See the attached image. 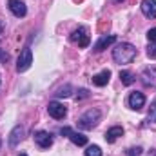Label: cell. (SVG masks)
<instances>
[{"label": "cell", "instance_id": "cell-1", "mask_svg": "<svg viewBox=\"0 0 156 156\" xmlns=\"http://www.w3.org/2000/svg\"><path fill=\"white\" fill-rule=\"evenodd\" d=\"M134 56H136V47L133 44L123 42V44H118L113 49V60L116 64H129L134 60Z\"/></svg>", "mask_w": 156, "mask_h": 156}, {"label": "cell", "instance_id": "cell-2", "mask_svg": "<svg viewBox=\"0 0 156 156\" xmlns=\"http://www.w3.org/2000/svg\"><path fill=\"white\" fill-rule=\"evenodd\" d=\"M100 116H102V115H100L98 109H89L85 115H82V116L78 118V127H80V129H93V127L98 125Z\"/></svg>", "mask_w": 156, "mask_h": 156}, {"label": "cell", "instance_id": "cell-3", "mask_svg": "<svg viewBox=\"0 0 156 156\" xmlns=\"http://www.w3.org/2000/svg\"><path fill=\"white\" fill-rule=\"evenodd\" d=\"M31 64H33V53H31L29 47H24L20 56H18V60H16V71L24 73V71H27L31 67Z\"/></svg>", "mask_w": 156, "mask_h": 156}, {"label": "cell", "instance_id": "cell-4", "mask_svg": "<svg viewBox=\"0 0 156 156\" xmlns=\"http://www.w3.org/2000/svg\"><path fill=\"white\" fill-rule=\"evenodd\" d=\"M47 113H49V116L56 118V120H62V118L67 115V109H66V105L60 104V102H49Z\"/></svg>", "mask_w": 156, "mask_h": 156}, {"label": "cell", "instance_id": "cell-5", "mask_svg": "<svg viewBox=\"0 0 156 156\" xmlns=\"http://www.w3.org/2000/svg\"><path fill=\"white\" fill-rule=\"evenodd\" d=\"M60 133L66 134V136H69L71 142H73L75 145H85V144H87V136H85V134L76 133V131H73V129H69V127H62Z\"/></svg>", "mask_w": 156, "mask_h": 156}, {"label": "cell", "instance_id": "cell-6", "mask_svg": "<svg viewBox=\"0 0 156 156\" xmlns=\"http://www.w3.org/2000/svg\"><path fill=\"white\" fill-rule=\"evenodd\" d=\"M129 107L131 109H134V111H140L144 105H145V96H144V93H140V91H134V93H131L129 94Z\"/></svg>", "mask_w": 156, "mask_h": 156}, {"label": "cell", "instance_id": "cell-7", "mask_svg": "<svg viewBox=\"0 0 156 156\" xmlns=\"http://www.w3.org/2000/svg\"><path fill=\"white\" fill-rule=\"evenodd\" d=\"M7 7H9V11H11L15 16H18V18L26 16V13H27V7H26V4H24L22 0H9V2H7Z\"/></svg>", "mask_w": 156, "mask_h": 156}, {"label": "cell", "instance_id": "cell-8", "mask_svg": "<svg viewBox=\"0 0 156 156\" xmlns=\"http://www.w3.org/2000/svg\"><path fill=\"white\" fill-rule=\"evenodd\" d=\"M71 40H73V42H76L80 47H87V45H89V35H87L85 27H78L76 31H73Z\"/></svg>", "mask_w": 156, "mask_h": 156}, {"label": "cell", "instance_id": "cell-9", "mask_svg": "<svg viewBox=\"0 0 156 156\" xmlns=\"http://www.w3.org/2000/svg\"><path fill=\"white\" fill-rule=\"evenodd\" d=\"M35 142L42 149H47V147L53 145V136L49 133H45V131H38V133H35Z\"/></svg>", "mask_w": 156, "mask_h": 156}, {"label": "cell", "instance_id": "cell-10", "mask_svg": "<svg viewBox=\"0 0 156 156\" xmlns=\"http://www.w3.org/2000/svg\"><path fill=\"white\" fill-rule=\"evenodd\" d=\"M140 7L147 18H156V0H144Z\"/></svg>", "mask_w": 156, "mask_h": 156}, {"label": "cell", "instance_id": "cell-11", "mask_svg": "<svg viewBox=\"0 0 156 156\" xmlns=\"http://www.w3.org/2000/svg\"><path fill=\"white\" fill-rule=\"evenodd\" d=\"M116 42V37L115 35H109V37H102V38L98 40L96 44H94V51L96 53H100V51H104L105 47H109V45H113Z\"/></svg>", "mask_w": 156, "mask_h": 156}, {"label": "cell", "instance_id": "cell-12", "mask_svg": "<svg viewBox=\"0 0 156 156\" xmlns=\"http://www.w3.org/2000/svg\"><path fill=\"white\" fill-rule=\"evenodd\" d=\"M109 78H111V71L109 69H104V71H100L98 75L93 76V83L98 85V87H104V85H107Z\"/></svg>", "mask_w": 156, "mask_h": 156}, {"label": "cell", "instance_id": "cell-13", "mask_svg": "<svg viewBox=\"0 0 156 156\" xmlns=\"http://www.w3.org/2000/svg\"><path fill=\"white\" fill-rule=\"evenodd\" d=\"M22 134H24V129H22L20 125H16V127L11 131V134H9V145H11V147H16L18 142L22 140Z\"/></svg>", "mask_w": 156, "mask_h": 156}, {"label": "cell", "instance_id": "cell-14", "mask_svg": "<svg viewBox=\"0 0 156 156\" xmlns=\"http://www.w3.org/2000/svg\"><path fill=\"white\" fill-rule=\"evenodd\" d=\"M123 134V129L120 127V125H116V127H111L107 133H105V140H107V144H115L116 142L118 136H122Z\"/></svg>", "mask_w": 156, "mask_h": 156}, {"label": "cell", "instance_id": "cell-15", "mask_svg": "<svg viewBox=\"0 0 156 156\" xmlns=\"http://www.w3.org/2000/svg\"><path fill=\"white\" fill-rule=\"evenodd\" d=\"M144 83H145V85H147V87H149V85H151V87H154L156 85V71H151V69H145V71H144Z\"/></svg>", "mask_w": 156, "mask_h": 156}, {"label": "cell", "instance_id": "cell-16", "mask_svg": "<svg viewBox=\"0 0 156 156\" xmlns=\"http://www.w3.org/2000/svg\"><path fill=\"white\" fill-rule=\"evenodd\" d=\"M120 80H122V83L123 85H131V83H134V75L133 73H129V71H120Z\"/></svg>", "mask_w": 156, "mask_h": 156}, {"label": "cell", "instance_id": "cell-17", "mask_svg": "<svg viewBox=\"0 0 156 156\" xmlns=\"http://www.w3.org/2000/svg\"><path fill=\"white\" fill-rule=\"evenodd\" d=\"M85 156H102V149L98 145H89L85 149Z\"/></svg>", "mask_w": 156, "mask_h": 156}, {"label": "cell", "instance_id": "cell-18", "mask_svg": "<svg viewBox=\"0 0 156 156\" xmlns=\"http://www.w3.org/2000/svg\"><path fill=\"white\" fill-rule=\"evenodd\" d=\"M71 91H73V89H71V85H66V87H62V89L56 93V96H58V98H66V96H69V94H71Z\"/></svg>", "mask_w": 156, "mask_h": 156}, {"label": "cell", "instance_id": "cell-19", "mask_svg": "<svg viewBox=\"0 0 156 156\" xmlns=\"http://www.w3.org/2000/svg\"><path fill=\"white\" fill-rule=\"evenodd\" d=\"M125 153H127V156H140L144 153V149H142V147H131V149H127Z\"/></svg>", "mask_w": 156, "mask_h": 156}, {"label": "cell", "instance_id": "cell-20", "mask_svg": "<svg viewBox=\"0 0 156 156\" xmlns=\"http://www.w3.org/2000/svg\"><path fill=\"white\" fill-rule=\"evenodd\" d=\"M147 56H149V58H156V42L154 44H153V42L149 44V47H147Z\"/></svg>", "mask_w": 156, "mask_h": 156}, {"label": "cell", "instance_id": "cell-21", "mask_svg": "<svg viewBox=\"0 0 156 156\" xmlns=\"http://www.w3.org/2000/svg\"><path fill=\"white\" fill-rule=\"evenodd\" d=\"M149 120L156 123V102L151 105V109H149Z\"/></svg>", "mask_w": 156, "mask_h": 156}, {"label": "cell", "instance_id": "cell-22", "mask_svg": "<svg viewBox=\"0 0 156 156\" xmlns=\"http://www.w3.org/2000/svg\"><path fill=\"white\" fill-rule=\"evenodd\" d=\"M89 96V91L87 89H80L76 93V100H83V98H87Z\"/></svg>", "mask_w": 156, "mask_h": 156}, {"label": "cell", "instance_id": "cell-23", "mask_svg": "<svg viewBox=\"0 0 156 156\" xmlns=\"http://www.w3.org/2000/svg\"><path fill=\"white\" fill-rule=\"evenodd\" d=\"M147 38H149V42H153V44L156 42V27H153V29L147 31Z\"/></svg>", "mask_w": 156, "mask_h": 156}, {"label": "cell", "instance_id": "cell-24", "mask_svg": "<svg viewBox=\"0 0 156 156\" xmlns=\"http://www.w3.org/2000/svg\"><path fill=\"white\" fill-rule=\"evenodd\" d=\"M9 60V55L7 53H4L2 49H0V62H7Z\"/></svg>", "mask_w": 156, "mask_h": 156}, {"label": "cell", "instance_id": "cell-25", "mask_svg": "<svg viewBox=\"0 0 156 156\" xmlns=\"http://www.w3.org/2000/svg\"><path fill=\"white\" fill-rule=\"evenodd\" d=\"M149 156H156V151H153V153H151V154H149Z\"/></svg>", "mask_w": 156, "mask_h": 156}, {"label": "cell", "instance_id": "cell-26", "mask_svg": "<svg viewBox=\"0 0 156 156\" xmlns=\"http://www.w3.org/2000/svg\"><path fill=\"white\" fill-rule=\"evenodd\" d=\"M18 156H27V154H18Z\"/></svg>", "mask_w": 156, "mask_h": 156}, {"label": "cell", "instance_id": "cell-27", "mask_svg": "<svg viewBox=\"0 0 156 156\" xmlns=\"http://www.w3.org/2000/svg\"><path fill=\"white\" fill-rule=\"evenodd\" d=\"M116 2H123V0H116Z\"/></svg>", "mask_w": 156, "mask_h": 156}, {"label": "cell", "instance_id": "cell-28", "mask_svg": "<svg viewBox=\"0 0 156 156\" xmlns=\"http://www.w3.org/2000/svg\"><path fill=\"white\" fill-rule=\"evenodd\" d=\"M0 144H2V142H0Z\"/></svg>", "mask_w": 156, "mask_h": 156}]
</instances>
